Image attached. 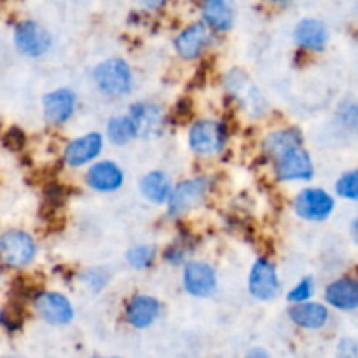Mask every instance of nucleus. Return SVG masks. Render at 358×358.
<instances>
[{
    "label": "nucleus",
    "mask_w": 358,
    "mask_h": 358,
    "mask_svg": "<svg viewBox=\"0 0 358 358\" xmlns=\"http://www.w3.org/2000/svg\"><path fill=\"white\" fill-rule=\"evenodd\" d=\"M94 80L101 91L112 96H122L131 91V72L126 62L119 58L107 59L94 70Z\"/></svg>",
    "instance_id": "f257e3e1"
},
{
    "label": "nucleus",
    "mask_w": 358,
    "mask_h": 358,
    "mask_svg": "<svg viewBox=\"0 0 358 358\" xmlns=\"http://www.w3.org/2000/svg\"><path fill=\"white\" fill-rule=\"evenodd\" d=\"M0 252L6 264L23 268L35 257V243L23 231H7L0 240Z\"/></svg>",
    "instance_id": "f03ea898"
},
{
    "label": "nucleus",
    "mask_w": 358,
    "mask_h": 358,
    "mask_svg": "<svg viewBox=\"0 0 358 358\" xmlns=\"http://www.w3.org/2000/svg\"><path fill=\"white\" fill-rule=\"evenodd\" d=\"M191 149L194 152L208 156L222 150L226 143V129L220 122L215 121H199L192 126L191 135H189Z\"/></svg>",
    "instance_id": "7ed1b4c3"
},
{
    "label": "nucleus",
    "mask_w": 358,
    "mask_h": 358,
    "mask_svg": "<svg viewBox=\"0 0 358 358\" xmlns=\"http://www.w3.org/2000/svg\"><path fill=\"white\" fill-rule=\"evenodd\" d=\"M294 208L306 220H324L334 210V199L322 189H306L296 198Z\"/></svg>",
    "instance_id": "20e7f679"
},
{
    "label": "nucleus",
    "mask_w": 358,
    "mask_h": 358,
    "mask_svg": "<svg viewBox=\"0 0 358 358\" xmlns=\"http://www.w3.org/2000/svg\"><path fill=\"white\" fill-rule=\"evenodd\" d=\"M14 42L23 55L41 56L51 45V37L45 28H42L35 21H23L14 30Z\"/></svg>",
    "instance_id": "39448f33"
},
{
    "label": "nucleus",
    "mask_w": 358,
    "mask_h": 358,
    "mask_svg": "<svg viewBox=\"0 0 358 358\" xmlns=\"http://www.w3.org/2000/svg\"><path fill=\"white\" fill-rule=\"evenodd\" d=\"M208 185V178L203 177L192 178V180H187L178 185L170 199V215H182V213L198 206L203 201V198H205Z\"/></svg>",
    "instance_id": "423d86ee"
},
{
    "label": "nucleus",
    "mask_w": 358,
    "mask_h": 358,
    "mask_svg": "<svg viewBox=\"0 0 358 358\" xmlns=\"http://www.w3.org/2000/svg\"><path fill=\"white\" fill-rule=\"evenodd\" d=\"M35 310L51 325H65L73 318L70 301L62 294L44 292L35 297Z\"/></svg>",
    "instance_id": "0eeeda50"
},
{
    "label": "nucleus",
    "mask_w": 358,
    "mask_h": 358,
    "mask_svg": "<svg viewBox=\"0 0 358 358\" xmlns=\"http://www.w3.org/2000/svg\"><path fill=\"white\" fill-rule=\"evenodd\" d=\"M278 278L271 262L266 259H259L250 271L248 278V290L254 297L261 301H269L278 292Z\"/></svg>",
    "instance_id": "6e6552de"
},
{
    "label": "nucleus",
    "mask_w": 358,
    "mask_h": 358,
    "mask_svg": "<svg viewBox=\"0 0 358 358\" xmlns=\"http://www.w3.org/2000/svg\"><path fill=\"white\" fill-rule=\"evenodd\" d=\"M184 285L192 296H212L217 289L215 271L205 262H191V264L185 266Z\"/></svg>",
    "instance_id": "1a4fd4ad"
},
{
    "label": "nucleus",
    "mask_w": 358,
    "mask_h": 358,
    "mask_svg": "<svg viewBox=\"0 0 358 358\" xmlns=\"http://www.w3.org/2000/svg\"><path fill=\"white\" fill-rule=\"evenodd\" d=\"M212 41V31H210L208 24L196 23L185 28L175 41V48H177L178 55L184 58L192 59L199 56V52L206 48Z\"/></svg>",
    "instance_id": "9d476101"
},
{
    "label": "nucleus",
    "mask_w": 358,
    "mask_h": 358,
    "mask_svg": "<svg viewBox=\"0 0 358 358\" xmlns=\"http://www.w3.org/2000/svg\"><path fill=\"white\" fill-rule=\"evenodd\" d=\"M276 175L280 180H308L313 175V163L306 150L297 149L278 161Z\"/></svg>",
    "instance_id": "9b49d317"
},
{
    "label": "nucleus",
    "mask_w": 358,
    "mask_h": 358,
    "mask_svg": "<svg viewBox=\"0 0 358 358\" xmlns=\"http://www.w3.org/2000/svg\"><path fill=\"white\" fill-rule=\"evenodd\" d=\"M103 140L98 133H90L70 142L65 149V161L70 166H83L100 154Z\"/></svg>",
    "instance_id": "f8f14e48"
},
{
    "label": "nucleus",
    "mask_w": 358,
    "mask_h": 358,
    "mask_svg": "<svg viewBox=\"0 0 358 358\" xmlns=\"http://www.w3.org/2000/svg\"><path fill=\"white\" fill-rule=\"evenodd\" d=\"M159 303L149 296H135L126 306V318L136 329H145L159 317Z\"/></svg>",
    "instance_id": "ddd939ff"
},
{
    "label": "nucleus",
    "mask_w": 358,
    "mask_h": 358,
    "mask_svg": "<svg viewBox=\"0 0 358 358\" xmlns=\"http://www.w3.org/2000/svg\"><path fill=\"white\" fill-rule=\"evenodd\" d=\"M86 180L90 184V187H93L94 191H115L122 184V171L115 163L101 161V163L90 168Z\"/></svg>",
    "instance_id": "4468645a"
},
{
    "label": "nucleus",
    "mask_w": 358,
    "mask_h": 358,
    "mask_svg": "<svg viewBox=\"0 0 358 358\" xmlns=\"http://www.w3.org/2000/svg\"><path fill=\"white\" fill-rule=\"evenodd\" d=\"M76 107V94L70 90H56L44 98L45 117L55 124H62L72 115Z\"/></svg>",
    "instance_id": "2eb2a0df"
},
{
    "label": "nucleus",
    "mask_w": 358,
    "mask_h": 358,
    "mask_svg": "<svg viewBox=\"0 0 358 358\" xmlns=\"http://www.w3.org/2000/svg\"><path fill=\"white\" fill-rule=\"evenodd\" d=\"M329 304L338 310L348 311L358 308V280L341 278L331 283L325 292Z\"/></svg>",
    "instance_id": "dca6fc26"
},
{
    "label": "nucleus",
    "mask_w": 358,
    "mask_h": 358,
    "mask_svg": "<svg viewBox=\"0 0 358 358\" xmlns=\"http://www.w3.org/2000/svg\"><path fill=\"white\" fill-rule=\"evenodd\" d=\"M131 119L135 121L138 135L152 136L163 124V112L154 103H136L131 107Z\"/></svg>",
    "instance_id": "f3484780"
},
{
    "label": "nucleus",
    "mask_w": 358,
    "mask_h": 358,
    "mask_svg": "<svg viewBox=\"0 0 358 358\" xmlns=\"http://www.w3.org/2000/svg\"><path fill=\"white\" fill-rule=\"evenodd\" d=\"M296 41L311 51H322L327 42V28L318 20H304L296 28Z\"/></svg>",
    "instance_id": "a211bd4d"
},
{
    "label": "nucleus",
    "mask_w": 358,
    "mask_h": 358,
    "mask_svg": "<svg viewBox=\"0 0 358 358\" xmlns=\"http://www.w3.org/2000/svg\"><path fill=\"white\" fill-rule=\"evenodd\" d=\"M297 149H301V135L294 129H280L264 140V150L278 161Z\"/></svg>",
    "instance_id": "6ab92c4d"
},
{
    "label": "nucleus",
    "mask_w": 358,
    "mask_h": 358,
    "mask_svg": "<svg viewBox=\"0 0 358 358\" xmlns=\"http://www.w3.org/2000/svg\"><path fill=\"white\" fill-rule=\"evenodd\" d=\"M292 322L304 329H320L329 318L327 308L318 303H303L289 311Z\"/></svg>",
    "instance_id": "aec40b11"
},
{
    "label": "nucleus",
    "mask_w": 358,
    "mask_h": 358,
    "mask_svg": "<svg viewBox=\"0 0 358 358\" xmlns=\"http://www.w3.org/2000/svg\"><path fill=\"white\" fill-rule=\"evenodd\" d=\"M140 189H142L143 196L152 203H164L173 196L171 194L170 178L163 171H152V173L145 175L143 180L140 182Z\"/></svg>",
    "instance_id": "412c9836"
},
{
    "label": "nucleus",
    "mask_w": 358,
    "mask_h": 358,
    "mask_svg": "<svg viewBox=\"0 0 358 358\" xmlns=\"http://www.w3.org/2000/svg\"><path fill=\"white\" fill-rule=\"evenodd\" d=\"M203 17L213 30H229L233 24V9L227 2L213 0V2H206L203 6Z\"/></svg>",
    "instance_id": "4be33fe9"
},
{
    "label": "nucleus",
    "mask_w": 358,
    "mask_h": 358,
    "mask_svg": "<svg viewBox=\"0 0 358 358\" xmlns=\"http://www.w3.org/2000/svg\"><path fill=\"white\" fill-rule=\"evenodd\" d=\"M107 133L112 142L117 143V145H122V143L135 138L138 135V129H136V124L131 119V115H121V117L110 119Z\"/></svg>",
    "instance_id": "5701e85b"
},
{
    "label": "nucleus",
    "mask_w": 358,
    "mask_h": 358,
    "mask_svg": "<svg viewBox=\"0 0 358 358\" xmlns=\"http://www.w3.org/2000/svg\"><path fill=\"white\" fill-rule=\"evenodd\" d=\"M336 191L341 198L352 199V201H358V170L350 171V173L343 175L339 178Z\"/></svg>",
    "instance_id": "b1692460"
},
{
    "label": "nucleus",
    "mask_w": 358,
    "mask_h": 358,
    "mask_svg": "<svg viewBox=\"0 0 358 358\" xmlns=\"http://www.w3.org/2000/svg\"><path fill=\"white\" fill-rule=\"evenodd\" d=\"M156 250L149 245H142V247H135L128 252V262L136 269L149 268L150 262L154 261Z\"/></svg>",
    "instance_id": "393cba45"
},
{
    "label": "nucleus",
    "mask_w": 358,
    "mask_h": 358,
    "mask_svg": "<svg viewBox=\"0 0 358 358\" xmlns=\"http://www.w3.org/2000/svg\"><path fill=\"white\" fill-rule=\"evenodd\" d=\"M311 292H313V283H311L310 278H304L303 282L296 287V289L290 290L289 301L303 304L304 301H308V297L311 296Z\"/></svg>",
    "instance_id": "a878e982"
},
{
    "label": "nucleus",
    "mask_w": 358,
    "mask_h": 358,
    "mask_svg": "<svg viewBox=\"0 0 358 358\" xmlns=\"http://www.w3.org/2000/svg\"><path fill=\"white\" fill-rule=\"evenodd\" d=\"M339 358H358V345L353 339H343L338 348Z\"/></svg>",
    "instance_id": "bb28decb"
},
{
    "label": "nucleus",
    "mask_w": 358,
    "mask_h": 358,
    "mask_svg": "<svg viewBox=\"0 0 358 358\" xmlns=\"http://www.w3.org/2000/svg\"><path fill=\"white\" fill-rule=\"evenodd\" d=\"M23 143H24L23 133H21L17 128L9 129V133L6 135V145L9 147V149L17 150L21 145H23Z\"/></svg>",
    "instance_id": "cd10ccee"
},
{
    "label": "nucleus",
    "mask_w": 358,
    "mask_h": 358,
    "mask_svg": "<svg viewBox=\"0 0 358 358\" xmlns=\"http://www.w3.org/2000/svg\"><path fill=\"white\" fill-rule=\"evenodd\" d=\"M247 358H269V355L262 348H255L248 353Z\"/></svg>",
    "instance_id": "c85d7f7f"
},
{
    "label": "nucleus",
    "mask_w": 358,
    "mask_h": 358,
    "mask_svg": "<svg viewBox=\"0 0 358 358\" xmlns=\"http://www.w3.org/2000/svg\"><path fill=\"white\" fill-rule=\"evenodd\" d=\"M352 236H353V240L358 243V219H355L352 222Z\"/></svg>",
    "instance_id": "c756f323"
},
{
    "label": "nucleus",
    "mask_w": 358,
    "mask_h": 358,
    "mask_svg": "<svg viewBox=\"0 0 358 358\" xmlns=\"http://www.w3.org/2000/svg\"><path fill=\"white\" fill-rule=\"evenodd\" d=\"M94 358H107V357H94ZM114 358H117V357H114Z\"/></svg>",
    "instance_id": "7c9ffc66"
}]
</instances>
